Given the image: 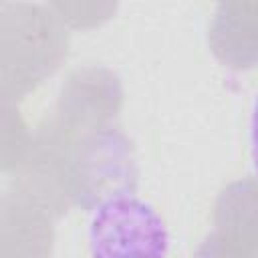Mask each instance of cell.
Returning <instances> with one entry per match:
<instances>
[{"label":"cell","instance_id":"6da1fadb","mask_svg":"<svg viewBox=\"0 0 258 258\" xmlns=\"http://www.w3.org/2000/svg\"><path fill=\"white\" fill-rule=\"evenodd\" d=\"M91 258H167L169 232L159 212L135 194L105 196L91 212Z\"/></svg>","mask_w":258,"mask_h":258},{"label":"cell","instance_id":"7a4b0ae2","mask_svg":"<svg viewBox=\"0 0 258 258\" xmlns=\"http://www.w3.org/2000/svg\"><path fill=\"white\" fill-rule=\"evenodd\" d=\"M250 151H252V163L254 171L258 175V93L252 105V117H250Z\"/></svg>","mask_w":258,"mask_h":258}]
</instances>
